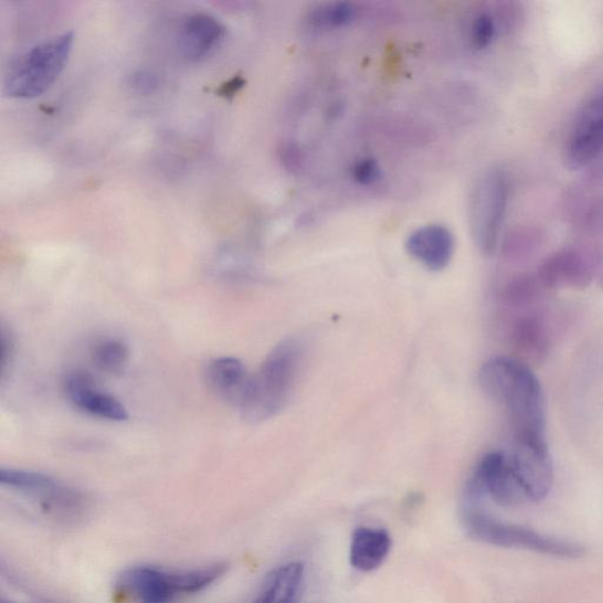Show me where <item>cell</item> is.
Wrapping results in <instances>:
<instances>
[{
  "label": "cell",
  "mask_w": 603,
  "mask_h": 603,
  "mask_svg": "<svg viewBox=\"0 0 603 603\" xmlns=\"http://www.w3.org/2000/svg\"><path fill=\"white\" fill-rule=\"evenodd\" d=\"M2 603H21V602H14V601L2 600Z\"/></svg>",
  "instance_id": "obj_24"
},
{
  "label": "cell",
  "mask_w": 603,
  "mask_h": 603,
  "mask_svg": "<svg viewBox=\"0 0 603 603\" xmlns=\"http://www.w3.org/2000/svg\"><path fill=\"white\" fill-rule=\"evenodd\" d=\"M225 570L224 564L182 571L137 565L124 572L117 584L120 592L136 603H173L177 599L207 590Z\"/></svg>",
  "instance_id": "obj_4"
},
{
  "label": "cell",
  "mask_w": 603,
  "mask_h": 603,
  "mask_svg": "<svg viewBox=\"0 0 603 603\" xmlns=\"http://www.w3.org/2000/svg\"><path fill=\"white\" fill-rule=\"evenodd\" d=\"M358 15L359 10L352 3L330 2L311 10L307 22L313 29L331 31L348 28Z\"/></svg>",
  "instance_id": "obj_17"
},
{
  "label": "cell",
  "mask_w": 603,
  "mask_h": 603,
  "mask_svg": "<svg viewBox=\"0 0 603 603\" xmlns=\"http://www.w3.org/2000/svg\"><path fill=\"white\" fill-rule=\"evenodd\" d=\"M509 193V177L503 169L488 170L473 190L469 207L472 235L485 256H491L498 250Z\"/></svg>",
  "instance_id": "obj_6"
},
{
  "label": "cell",
  "mask_w": 603,
  "mask_h": 603,
  "mask_svg": "<svg viewBox=\"0 0 603 603\" xmlns=\"http://www.w3.org/2000/svg\"><path fill=\"white\" fill-rule=\"evenodd\" d=\"M478 384L489 400L504 406L512 437H544L543 390L529 366L514 358H493L478 371Z\"/></svg>",
  "instance_id": "obj_1"
},
{
  "label": "cell",
  "mask_w": 603,
  "mask_h": 603,
  "mask_svg": "<svg viewBox=\"0 0 603 603\" xmlns=\"http://www.w3.org/2000/svg\"><path fill=\"white\" fill-rule=\"evenodd\" d=\"M0 485L38 503L59 518L77 516L84 507L83 495L47 474L24 469H0Z\"/></svg>",
  "instance_id": "obj_7"
},
{
  "label": "cell",
  "mask_w": 603,
  "mask_h": 603,
  "mask_svg": "<svg viewBox=\"0 0 603 603\" xmlns=\"http://www.w3.org/2000/svg\"><path fill=\"white\" fill-rule=\"evenodd\" d=\"M382 177V169L375 158L363 157L351 168V179L359 186L369 187L378 183Z\"/></svg>",
  "instance_id": "obj_21"
},
{
  "label": "cell",
  "mask_w": 603,
  "mask_h": 603,
  "mask_svg": "<svg viewBox=\"0 0 603 603\" xmlns=\"http://www.w3.org/2000/svg\"><path fill=\"white\" fill-rule=\"evenodd\" d=\"M529 501H541L551 491L554 482L553 461L544 437L512 438L506 452Z\"/></svg>",
  "instance_id": "obj_8"
},
{
  "label": "cell",
  "mask_w": 603,
  "mask_h": 603,
  "mask_svg": "<svg viewBox=\"0 0 603 603\" xmlns=\"http://www.w3.org/2000/svg\"><path fill=\"white\" fill-rule=\"evenodd\" d=\"M392 544V538L385 529L360 527L352 535L350 563L359 572L375 571L387 560Z\"/></svg>",
  "instance_id": "obj_14"
},
{
  "label": "cell",
  "mask_w": 603,
  "mask_h": 603,
  "mask_svg": "<svg viewBox=\"0 0 603 603\" xmlns=\"http://www.w3.org/2000/svg\"><path fill=\"white\" fill-rule=\"evenodd\" d=\"M514 339L528 351L542 353L547 346V336L542 322L537 317H523L514 327Z\"/></svg>",
  "instance_id": "obj_19"
},
{
  "label": "cell",
  "mask_w": 603,
  "mask_h": 603,
  "mask_svg": "<svg viewBox=\"0 0 603 603\" xmlns=\"http://www.w3.org/2000/svg\"><path fill=\"white\" fill-rule=\"evenodd\" d=\"M466 489L490 499L501 507H518L529 501L514 473L506 452H493L483 457L476 466Z\"/></svg>",
  "instance_id": "obj_10"
},
{
  "label": "cell",
  "mask_w": 603,
  "mask_h": 603,
  "mask_svg": "<svg viewBox=\"0 0 603 603\" xmlns=\"http://www.w3.org/2000/svg\"><path fill=\"white\" fill-rule=\"evenodd\" d=\"M205 375L212 392L236 406L240 405L251 379L241 360L224 357L211 361Z\"/></svg>",
  "instance_id": "obj_15"
},
{
  "label": "cell",
  "mask_w": 603,
  "mask_h": 603,
  "mask_svg": "<svg viewBox=\"0 0 603 603\" xmlns=\"http://www.w3.org/2000/svg\"><path fill=\"white\" fill-rule=\"evenodd\" d=\"M95 366L108 374H119L129 362V349L117 340H106L98 343L93 351Z\"/></svg>",
  "instance_id": "obj_18"
},
{
  "label": "cell",
  "mask_w": 603,
  "mask_h": 603,
  "mask_svg": "<svg viewBox=\"0 0 603 603\" xmlns=\"http://www.w3.org/2000/svg\"><path fill=\"white\" fill-rule=\"evenodd\" d=\"M463 523L470 538L496 547L525 549L560 559H578L584 553L583 547L576 542L494 518L484 508V503L463 500Z\"/></svg>",
  "instance_id": "obj_3"
},
{
  "label": "cell",
  "mask_w": 603,
  "mask_h": 603,
  "mask_svg": "<svg viewBox=\"0 0 603 603\" xmlns=\"http://www.w3.org/2000/svg\"><path fill=\"white\" fill-rule=\"evenodd\" d=\"M304 564H282L265 580L261 592L251 603H296L304 590Z\"/></svg>",
  "instance_id": "obj_16"
},
{
  "label": "cell",
  "mask_w": 603,
  "mask_h": 603,
  "mask_svg": "<svg viewBox=\"0 0 603 603\" xmlns=\"http://www.w3.org/2000/svg\"><path fill=\"white\" fill-rule=\"evenodd\" d=\"M0 343H2V350H0V353H2V359H0V366H2V374H6V369L10 362L13 351V346L11 337H8L4 330H2V340H0Z\"/></svg>",
  "instance_id": "obj_23"
},
{
  "label": "cell",
  "mask_w": 603,
  "mask_h": 603,
  "mask_svg": "<svg viewBox=\"0 0 603 603\" xmlns=\"http://www.w3.org/2000/svg\"><path fill=\"white\" fill-rule=\"evenodd\" d=\"M496 34V24L491 14L483 12L474 18L470 40L475 49L484 50L491 45Z\"/></svg>",
  "instance_id": "obj_20"
},
{
  "label": "cell",
  "mask_w": 603,
  "mask_h": 603,
  "mask_svg": "<svg viewBox=\"0 0 603 603\" xmlns=\"http://www.w3.org/2000/svg\"><path fill=\"white\" fill-rule=\"evenodd\" d=\"M225 29L218 18L197 13L187 18L177 35V49L189 62H199L211 55L223 42Z\"/></svg>",
  "instance_id": "obj_13"
},
{
  "label": "cell",
  "mask_w": 603,
  "mask_h": 603,
  "mask_svg": "<svg viewBox=\"0 0 603 603\" xmlns=\"http://www.w3.org/2000/svg\"><path fill=\"white\" fill-rule=\"evenodd\" d=\"M130 84L138 93H149L156 87L157 78L151 73H148V71H138L131 77Z\"/></svg>",
  "instance_id": "obj_22"
},
{
  "label": "cell",
  "mask_w": 603,
  "mask_h": 603,
  "mask_svg": "<svg viewBox=\"0 0 603 603\" xmlns=\"http://www.w3.org/2000/svg\"><path fill=\"white\" fill-rule=\"evenodd\" d=\"M603 150V86L584 102L567 135L564 161L579 170L590 166Z\"/></svg>",
  "instance_id": "obj_9"
},
{
  "label": "cell",
  "mask_w": 603,
  "mask_h": 603,
  "mask_svg": "<svg viewBox=\"0 0 603 603\" xmlns=\"http://www.w3.org/2000/svg\"><path fill=\"white\" fill-rule=\"evenodd\" d=\"M64 392L77 410L102 420L124 422L129 419L127 408L117 399L99 390L87 371H73L66 375Z\"/></svg>",
  "instance_id": "obj_11"
},
{
  "label": "cell",
  "mask_w": 603,
  "mask_h": 603,
  "mask_svg": "<svg viewBox=\"0 0 603 603\" xmlns=\"http://www.w3.org/2000/svg\"><path fill=\"white\" fill-rule=\"evenodd\" d=\"M304 345L295 339L279 342L251 377L240 405L246 422L262 423L286 410L304 363Z\"/></svg>",
  "instance_id": "obj_2"
},
{
  "label": "cell",
  "mask_w": 603,
  "mask_h": 603,
  "mask_svg": "<svg viewBox=\"0 0 603 603\" xmlns=\"http://www.w3.org/2000/svg\"><path fill=\"white\" fill-rule=\"evenodd\" d=\"M74 33L65 32L15 59L6 76V94L30 99L42 96L57 81L73 51Z\"/></svg>",
  "instance_id": "obj_5"
},
{
  "label": "cell",
  "mask_w": 603,
  "mask_h": 603,
  "mask_svg": "<svg viewBox=\"0 0 603 603\" xmlns=\"http://www.w3.org/2000/svg\"><path fill=\"white\" fill-rule=\"evenodd\" d=\"M405 251L431 272L445 271L455 253V239L445 225L430 224L415 230L405 241Z\"/></svg>",
  "instance_id": "obj_12"
}]
</instances>
